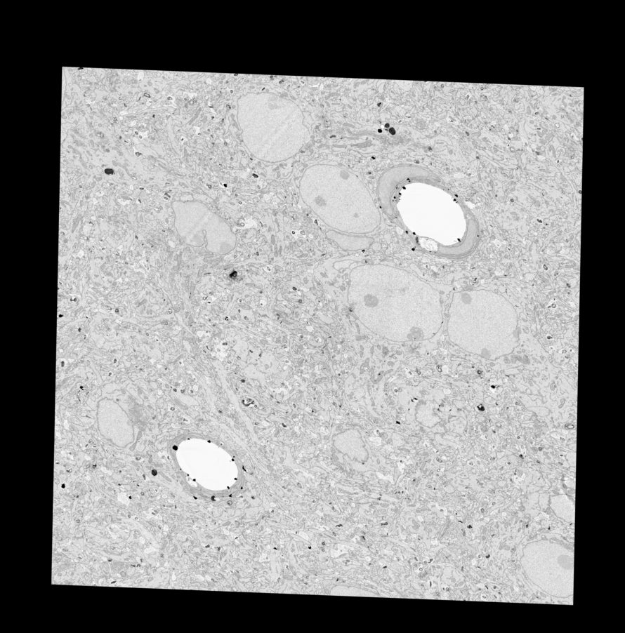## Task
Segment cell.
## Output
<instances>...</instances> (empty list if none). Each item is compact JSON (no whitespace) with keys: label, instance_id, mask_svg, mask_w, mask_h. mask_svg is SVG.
Instances as JSON below:
<instances>
[{"label":"cell","instance_id":"277c9868","mask_svg":"<svg viewBox=\"0 0 625 633\" xmlns=\"http://www.w3.org/2000/svg\"><path fill=\"white\" fill-rule=\"evenodd\" d=\"M405 273L384 265L361 266L350 273L348 299L353 312L370 331L392 340H403L397 300Z\"/></svg>","mask_w":625,"mask_h":633},{"label":"cell","instance_id":"3957f363","mask_svg":"<svg viewBox=\"0 0 625 633\" xmlns=\"http://www.w3.org/2000/svg\"><path fill=\"white\" fill-rule=\"evenodd\" d=\"M459 337L454 342L487 359L511 354L517 346V313L503 296L485 290L455 295Z\"/></svg>","mask_w":625,"mask_h":633},{"label":"cell","instance_id":"5b68a950","mask_svg":"<svg viewBox=\"0 0 625 633\" xmlns=\"http://www.w3.org/2000/svg\"><path fill=\"white\" fill-rule=\"evenodd\" d=\"M529 579L546 592L565 597L573 592V554L562 546L539 542L529 544L521 560Z\"/></svg>","mask_w":625,"mask_h":633},{"label":"cell","instance_id":"6da1fadb","mask_svg":"<svg viewBox=\"0 0 625 633\" xmlns=\"http://www.w3.org/2000/svg\"><path fill=\"white\" fill-rule=\"evenodd\" d=\"M304 202L331 227L365 234L379 225L380 213L364 184L350 171L317 164L304 172L300 183Z\"/></svg>","mask_w":625,"mask_h":633},{"label":"cell","instance_id":"7a4b0ae2","mask_svg":"<svg viewBox=\"0 0 625 633\" xmlns=\"http://www.w3.org/2000/svg\"><path fill=\"white\" fill-rule=\"evenodd\" d=\"M238 109L244 142L263 160H287L309 139L303 114L289 99L270 93H248L239 99Z\"/></svg>","mask_w":625,"mask_h":633}]
</instances>
